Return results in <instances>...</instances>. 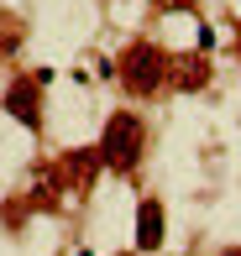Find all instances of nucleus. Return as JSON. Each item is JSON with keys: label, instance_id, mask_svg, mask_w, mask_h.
I'll return each instance as SVG.
<instances>
[{"label": "nucleus", "instance_id": "f257e3e1", "mask_svg": "<svg viewBox=\"0 0 241 256\" xmlns=\"http://www.w3.org/2000/svg\"><path fill=\"white\" fill-rule=\"evenodd\" d=\"M142 146H147V131L131 110H116L105 120V136H100V157H105L110 172H131L142 162Z\"/></svg>", "mask_w": 241, "mask_h": 256}, {"label": "nucleus", "instance_id": "f03ea898", "mask_svg": "<svg viewBox=\"0 0 241 256\" xmlns=\"http://www.w3.org/2000/svg\"><path fill=\"white\" fill-rule=\"evenodd\" d=\"M168 78V52L152 48V42H131V48L121 52V84L131 89V94H152V89H163Z\"/></svg>", "mask_w": 241, "mask_h": 256}, {"label": "nucleus", "instance_id": "7ed1b4c3", "mask_svg": "<svg viewBox=\"0 0 241 256\" xmlns=\"http://www.w3.org/2000/svg\"><path fill=\"white\" fill-rule=\"evenodd\" d=\"M42 84H48V74H27V78H16V84L6 89V110L16 115L21 126H32V131L42 126Z\"/></svg>", "mask_w": 241, "mask_h": 256}, {"label": "nucleus", "instance_id": "20e7f679", "mask_svg": "<svg viewBox=\"0 0 241 256\" xmlns=\"http://www.w3.org/2000/svg\"><path fill=\"white\" fill-rule=\"evenodd\" d=\"M100 168H105L100 146H79V152H63V168H58V178H63V188H89Z\"/></svg>", "mask_w": 241, "mask_h": 256}, {"label": "nucleus", "instance_id": "39448f33", "mask_svg": "<svg viewBox=\"0 0 241 256\" xmlns=\"http://www.w3.org/2000/svg\"><path fill=\"white\" fill-rule=\"evenodd\" d=\"M163 230H168L163 204L142 199V209H136V251H157V246H163Z\"/></svg>", "mask_w": 241, "mask_h": 256}, {"label": "nucleus", "instance_id": "423d86ee", "mask_svg": "<svg viewBox=\"0 0 241 256\" xmlns=\"http://www.w3.org/2000/svg\"><path fill=\"white\" fill-rule=\"evenodd\" d=\"M168 78L178 89H204L210 84V63L204 58H168Z\"/></svg>", "mask_w": 241, "mask_h": 256}, {"label": "nucleus", "instance_id": "0eeeda50", "mask_svg": "<svg viewBox=\"0 0 241 256\" xmlns=\"http://www.w3.org/2000/svg\"><path fill=\"white\" fill-rule=\"evenodd\" d=\"M152 6H163V10H189L194 0H152Z\"/></svg>", "mask_w": 241, "mask_h": 256}]
</instances>
